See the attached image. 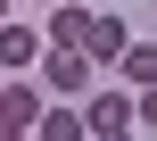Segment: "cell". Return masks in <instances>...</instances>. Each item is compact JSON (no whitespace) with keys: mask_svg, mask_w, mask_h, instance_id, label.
<instances>
[{"mask_svg":"<svg viewBox=\"0 0 157 141\" xmlns=\"http://www.w3.org/2000/svg\"><path fill=\"white\" fill-rule=\"evenodd\" d=\"M83 25H91V17H83V0H66V8L50 17V50H83Z\"/></svg>","mask_w":157,"mask_h":141,"instance_id":"3957f363","label":"cell"},{"mask_svg":"<svg viewBox=\"0 0 157 141\" xmlns=\"http://www.w3.org/2000/svg\"><path fill=\"white\" fill-rule=\"evenodd\" d=\"M41 66H50V91H83V75H91V58H75V50H50Z\"/></svg>","mask_w":157,"mask_h":141,"instance_id":"5b68a950","label":"cell"},{"mask_svg":"<svg viewBox=\"0 0 157 141\" xmlns=\"http://www.w3.org/2000/svg\"><path fill=\"white\" fill-rule=\"evenodd\" d=\"M124 42H132V33H124L116 17H91V25H83V50H91V58H116Z\"/></svg>","mask_w":157,"mask_h":141,"instance_id":"277c9868","label":"cell"},{"mask_svg":"<svg viewBox=\"0 0 157 141\" xmlns=\"http://www.w3.org/2000/svg\"><path fill=\"white\" fill-rule=\"evenodd\" d=\"M33 116H41V91H25V83H0V141L33 133Z\"/></svg>","mask_w":157,"mask_h":141,"instance_id":"6da1fadb","label":"cell"},{"mask_svg":"<svg viewBox=\"0 0 157 141\" xmlns=\"http://www.w3.org/2000/svg\"><path fill=\"white\" fill-rule=\"evenodd\" d=\"M132 125H141V116H132V100H116V91H108V100H91V116H83V133H99V141L132 133Z\"/></svg>","mask_w":157,"mask_h":141,"instance_id":"7a4b0ae2","label":"cell"},{"mask_svg":"<svg viewBox=\"0 0 157 141\" xmlns=\"http://www.w3.org/2000/svg\"><path fill=\"white\" fill-rule=\"evenodd\" d=\"M33 133H50V141H75V133H83V116H66V108H50V116H33Z\"/></svg>","mask_w":157,"mask_h":141,"instance_id":"ba28073f","label":"cell"},{"mask_svg":"<svg viewBox=\"0 0 157 141\" xmlns=\"http://www.w3.org/2000/svg\"><path fill=\"white\" fill-rule=\"evenodd\" d=\"M116 58H124V75H132L141 91H149V83H157V50H149V42H124Z\"/></svg>","mask_w":157,"mask_h":141,"instance_id":"52a82bcc","label":"cell"},{"mask_svg":"<svg viewBox=\"0 0 157 141\" xmlns=\"http://www.w3.org/2000/svg\"><path fill=\"white\" fill-rule=\"evenodd\" d=\"M33 58H41V42L25 25H0V66H33Z\"/></svg>","mask_w":157,"mask_h":141,"instance_id":"8992f818","label":"cell"},{"mask_svg":"<svg viewBox=\"0 0 157 141\" xmlns=\"http://www.w3.org/2000/svg\"><path fill=\"white\" fill-rule=\"evenodd\" d=\"M0 25H8V0H0Z\"/></svg>","mask_w":157,"mask_h":141,"instance_id":"9c48e42d","label":"cell"}]
</instances>
